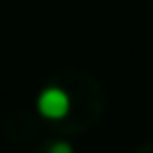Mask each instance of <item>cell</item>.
Instances as JSON below:
<instances>
[{
    "mask_svg": "<svg viewBox=\"0 0 153 153\" xmlns=\"http://www.w3.org/2000/svg\"><path fill=\"white\" fill-rule=\"evenodd\" d=\"M131 153H153V139H146V141H141Z\"/></svg>",
    "mask_w": 153,
    "mask_h": 153,
    "instance_id": "cell-5",
    "label": "cell"
},
{
    "mask_svg": "<svg viewBox=\"0 0 153 153\" xmlns=\"http://www.w3.org/2000/svg\"><path fill=\"white\" fill-rule=\"evenodd\" d=\"M33 153H74V146L67 136L60 134H43L33 148Z\"/></svg>",
    "mask_w": 153,
    "mask_h": 153,
    "instance_id": "cell-4",
    "label": "cell"
},
{
    "mask_svg": "<svg viewBox=\"0 0 153 153\" xmlns=\"http://www.w3.org/2000/svg\"><path fill=\"white\" fill-rule=\"evenodd\" d=\"M43 136V127H41V120L36 112H29V110H17L12 112L7 120H5V136L10 141H17V143H24L33 136Z\"/></svg>",
    "mask_w": 153,
    "mask_h": 153,
    "instance_id": "cell-3",
    "label": "cell"
},
{
    "mask_svg": "<svg viewBox=\"0 0 153 153\" xmlns=\"http://www.w3.org/2000/svg\"><path fill=\"white\" fill-rule=\"evenodd\" d=\"M36 112L50 122V124H57L60 120H65V115L69 112V96L65 93V88H60L57 84H48L38 91V98H36Z\"/></svg>",
    "mask_w": 153,
    "mask_h": 153,
    "instance_id": "cell-2",
    "label": "cell"
},
{
    "mask_svg": "<svg viewBox=\"0 0 153 153\" xmlns=\"http://www.w3.org/2000/svg\"><path fill=\"white\" fill-rule=\"evenodd\" d=\"M53 84L65 88V93L69 96V112L65 115V120L53 124L60 136L69 139V136L84 134L103 117L108 98H105L103 84L93 74L84 69H62L60 74L53 76Z\"/></svg>",
    "mask_w": 153,
    "mask_h": 153,
    "instance_id": "cell-1",
    "label": "cell"
}]
</instances>
